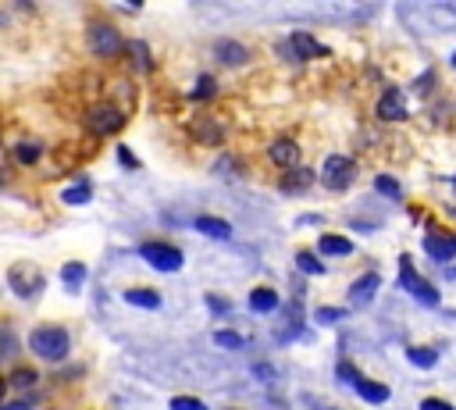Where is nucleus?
<instances>
[{"mask_svg":"<svg viewBox=\"0 0 456 410\" xmlns=\"http://www.w3.org/2000/svg\"><path fill=\"white\" fill-rule=\"evenodd\" d=\"M29 346H33V353H40L43 360H61V357L68 353V332L58 328V325H43V328H36V332L29 335Z\"/></svg>","mask_w":456,"mask_h":410,"instance_id":"obj_1","label":"nucleus"},{"mask_svg":"<svg viewBox=\"0 0 456 410\" xmlns=\"http://www.w3.org/2000/svg\"><path fill=\"white\" fill-rule=\"evenodd\" d=\"M121 111L114 107V104H97L89 114H86V129L93 132V136H111V132H118L121 129Z\"/></svg>","mask_w":456,"mask_h":410,"instance_id":"obj_2","label":"nucleus"},{"mask_svg":"<svg viewBox=\"0 0 456 410\" xmlns=\"http://www.w3.org/2000/svg\"><path fill=\"white\" fill-rule=\"evenodd\" d=\"M353 175H357V168H353V161L342 157V153L328 157L325 168H321V182H325L328 189H346V185L353 182Z\"/></svg>","mask_w":456,"mask_h":410,"instance_id":"obj_3","label":"nucleus"},{"mask_svg":"<svg viewBox=\"0 0 456 410\" xmlns=\"http://www.w3.org/2000/svg\"><path fill=\"white\" fill-rule=\"evenodd\" d=\"M399 282H403V289L406 293H413L420 303H438V293L413 271V264H410V257H399Z\"/></svg>","mask_w":456,"mask_h":410,"instance_id":"obj_4","label":"nucleus"},{"mask_svg":"<svg viewBox=\"0 0 456 410\" xmlns=\"http://www.w3.org/2000/svg\"><path fill=\"white\" fill-rule=\"evenodd\" d=\"M157 271H178L182 268V254L175 250V247H168V243H143V250H139Z\"/></svg>","mask_w":456,"mask_h":410,"instance_id":"obj_5","label":"nucleus"},{"mask_svg":"<svg viewBox=\"0 0 456 410\" xmlns=\"http://www.w3.org/2000/svg\"><path fill=\"white\" fill-rule=\"evenodd\" d=\"M89 47L100 54V58H114L121 50V36L114 26H93L89 29Z\"/></svg>","mask_w":456,"mask_h":410,"instance_id":"obj_6","label":"nucleus"},{"mask_svg":"<svg viewBox=\"0 0 456 410\" xmlns=\"http://www.w3.org/2000/svg\"><path fill=\"white\" fill-rule=\"evenodd\" d=\"M8 282L15 286V293H18V296H33V293L40 289V282H43V279H40V271H36V268H29V264H15V268L8 271Z\"/></svg>","mask_w":456,"mask_h":410,"instance_id":"obj_7","label":"nucleus"},{"mask_svg":"<svg viewBox=\"0 0 456 410\" xmlns=\"http://www.w3.org/2000/svg\"><path fill=\"white\" fill-rule=\"evenodd\" d=\"M424 250H428V257H435V261H452V257H456V239L438 236V232H428V236H424Z\"/></svg>","mask_w":456,"mask_h":410,"instance_id":"obj_8","label":"nucleus"},{"mask_svg":"<svg viewBox=\"0 0 456 410\" xmlns=\"http://www.w3.org/2000/svg\"><path fill=\"white\" fill-rule=\"evenodd\" d=\"M378 286H381V282H378V275H374V271H371V275H364V279H357V286L349 289V303H353V307H367V303L374 300Z\"/></svg>","mask_w":456,"mask_h":410,"instance_id":"obj_9","label":"nucleus"},{"mask_svg":"<svg viewBox=\"0 0 456 410\" xmlns=\"http://www.w3.org/2000/svg\"><path fill=\"white\" fill-rule=\"evenodd\" d=\"M271 161L278 168H296L300 164V146L293 139H278V143H271Z\"/></svg>","mask_w":456,"mask_h":410,"instance_id":"obj_10","label":"nucleus"},{"mask_svg":"<svg viewBox=\"0 0 456 410\" xmlns=\"http://www.w3.org/2000/svg\"><path fill=\"white\" fill-rule=\"evenodd\" d=\"M378 114H381L385 122H399V118L406 114V104H403L399 90H389V93L378 100Z\"/></svg>","mask_w":456,"mask_h":410,"instance_id":"obj_11","label":"nucleus"},{"mask_svg":"<svg viewBox=\"0 0 456 410\" xmlns=\"http://www.w3.org/2000/svg\"><path fill=\"white\" fill-rule=\"evenodd\" d=\"M196 229L203 236H214V239H228V236H232V225L221 222V218H210V215H200L196 218Z\"/></svg>","mask_w":456,"mask_h":410,"instance_id":"obj_12","label":"nucleus"},{"mask_svg":"<svg viewBox=\"0 0 456 410\" xmlns=\"http://www.w3.org/2000/svg\"><path fill=\"white\" fill-rule=\"evenodd\" d=\"M293 50H296V58H314V54H325V47L314 40V36H307V33H293Z\"/></svg>","mask_w":456,"mask_h":410,"instance_id":"obj_13","label":"nucleus"},{"mask_svg":"<svg viewBox=\"0 0 456 410\" xmlns=\"http://www.w3.org/2000/svg\"><path fill=\"white\" fill-rule=\"evenodd\" d=\"M314 182V171L310 168H296V171H289L286 178H282V189L286 193H300V189H307Z\"/></svg>","mask_w":456,"mask_h":410,"instance_id":"obj_14","label":"nucleus"},{"mask_svg":"<svg viewBox=\"0 0 456 410\" xmlns=\"http://www.w3.org/2000/svg\"><path fill=\"white\" fill-rule=\"evenodd\" d=\"M357 392H360L364 399H371V403H385V399H389V385L371 382V378H360V382H357Z\"/></svg>","mask_w":456,"mask_h":410,"instance_id":"obj_15","label":"nucleus"},{"mask_svg":"<svg viewBox=\"0 0 456 410\" xmlns=\"http://www.w3.org/2000/svg\"><path fill=\"white\" fill-rule=\"evenodd\" d=\"M125 300H129L132 307H146V311H157V307H161V296H157L153 289H129Z\"/></svg>","mask_w":456,"mask_h":410,"instance_id":"obj_16","label":"nucleus"},{"mask_svg":"<svg viewBox=\"0 0 456 410\" xmlns=\"http://www.w3.org/2000/svg\"><path fill=\"white\" fill-rule=\"evenodd\" d=\"M250 307L261 311V314H268V311L278 307V293H275V289H254V293H250Z\"/></svg>","mask_w":456,"mask_h":410,"instance_id":"obj_17","label":"nucleus"},{"mask_svg":"<svg viewBox=\"0 0 456 410\" xmlns=\"http://www.w3.org/2000/svg\"><path fill=\"white\" fill-rule=\"evenodd\" d=\"M321 254L346 257V254H353V243H349V239H342V236H321Z\"/></svg>","mask_w":456,"mask_h":410,"instance_id":"obj_18","label":"nucleus"},{"mask_svg":"<svg viewBox=\"0 0 456 410\" xmlns=\"http://www.w3.org/2000/svg\"><path fill=\"white\" fill-rule=\"evenodd\" d=\"M61 200H65V203H72V207H79V203H86V200H89V185H86V182L68 185V189L61 193Z\"/></svg>","mask_w":456,"mask_h":410,"instance_id":"obj_19","label":"nucleus"},{"mask_svg":"<svg viewBox=\"0 0 456 410\" xmlns=\"http://www.w3.org/2000/svg\"><path fill=\"white\" fill-rule=\"evenodd\" d=\"M296 264H300V271H307V275H321V271H325V264H321L310 250H300V254H296Z\"/></svg>","mask_w":456,"mask_h":410,"instance_id":"obj_20","label":"nucleus"},{"mask_svg":"<svg viewBox=\"0 0 456 410\" xmlns=\"http://www.w3.org/2000/svg\"><path fill=\"white\" fill-rule=\"evenodd\" d=\"M406 357H410V364H417V367H431V364L438 360V353H435V350H420V346H410V350H406Z\"/></svg>","mask_w":456,"mask_h":410,"instance_id":"obj_21","label":"nucleus"},{"mask_svg":"<svg viewBox=\"0 0 456 410\" xmlns=\"http://www.w3.org/2000/svg\"><path fill=\"white\" fill-rule=\"evenodd\" d=\"M217 54H221V61H232V65L246 61V50L239 43H217Z\"/></svg>","mask_w":456,"mask_h":410,"instance_id":"obj_22","label":"nucleus"},{"mask_svg":"<svg viewBox=\"0 0 456 410\" xmlns=\"http://www.w3.org/2000/svg\"><path fill=\"white\" fill-rule=\"evenodd\" d=\"M15 157H18L22 164H33V161L40 157V143H33V139H26V143H18V146H15Z\"/></svg>","mask_w":456,"mask_h":410,"instance_id":"obj_23","label":"nucleus"},{"mask_svg":"<svg viewBox=\"0 0 456 410\" xmlns=\"http://www.w3.org/2000/svg\"><path fill=\"white\" fill-rule=\"evenodd\" d=\"M214 342L224 346V350H239V346H243V335H239V332H217Z\"/></svg>","mask_w":456,"mask_h":410,"instance_id":"obj_24","label":"nucleus"},{"mask_svg":"<svg viewBox=\"0 0 456 410\" xmlns=\"http://www.w3.org/2000/svg\"><path fill=\"white\" fill-rule=\"evenodd\" d=\"M374 185H378V193H385V196L399 200V182H396V178H389V175H378V178H374Z\"/></svg>","mask_w":456,"mask_h":410,"instance_id":"obj_25","label":"nucleus"},{"mask_svg":"<svg viewBox=\"0 0 456 410\" xmlns=\"http://www.w3.org/2000/svg\"><path fill=\"white\" fill-rule=\"evenodd\" d=\"M61 279H65L68 286H79V282L86 279V264H65V271H61Z\"/></svg>","mask_w":456,"mask_h":410,"instance_id":"obj_26","label":"nucleus"},{"mask_svg":"<svg viewBox=\"0 0 456 410\" xmlns=\"http://www.w3.org/2000/svg\"><path fill=\"white\" fill-rule=\"evenodd\" d=\"M129 54H132V61H136L139 68H150V54H146V47H143L139 40H132V43H129Z\"/></svg>","mask_w":456,"mask_h":410,"instance_id":"obj_27","label":"nucleus"},{"mask_svg":"<svg viewBox=\"0 0 456 410\" xmlns=\"http://www.w3.org/2000/svg\"><path fill=\"white\" fill-rule=\"evenodd\" d=\"M33 382H36V371H29V367H18V371L11 374V385H15V389H29Z\"/></svg>","mask_w":456,"mask_h":410,"instance_id":"obj_28","label":"nucleus"},{"mask_svg":"<svg viewBox=\"0 0 456 410\" xmlns=\"http://www.w3.org/2000/svg\"><path fill=\"white\" fill-rule=\"evenodd\" d=\"M171 410H207V406H203L196 396H175V399H171Z\"/></svg>","mask_w":456,"mask_h":410,"instance_id":"obj_29","label":"nucleus"},{"mask_svg":"<svg viewBox=\"0 0 456 410\" xmlns=\"http://www.w3.org/2000/svg\"><path fill=\"white\" fill-rule=\"evenodd\" d=\"M210 93H214V79H200V82H196V90H192V97H196V100H207Z\"/></svg>","mask_w":456,"mask_h":410,"instance_id":"obj_30","label":"nucleus"},{"mask_svg":"<svg viewBox=\"0 0 456 410\" xmlns=\"http://www.w3.org/2000/svg\"><path fill=\"white\" fill-rule=\"evenodd\" d=\"M342 318V311H335V307H321L317 311V321H325V325H335Z\"/></svg>","mask_w":456,"mask_h":410,"instance_id":"obj_31","label":"nucleus"},{"mask_svg":"<svg viewBox=\"0 0 456 410\" xmlns=\"http://www.w3.org/2000/svg\"><path fill=\"white\" fill-rule=\"evenodd\" d=\"M339 378H342V382H349V385H357V382H360V374H357V367H353V364H339Z\"/></svg>","mask_w":456,"mask_h":410,"instance_id":"obj_32","label":"nucleus"},{"mask_svg":"<svg viewBox=\"0 0 456 410\" xmlns=\"http://www.w3.org/2000/svg\"><path fill=\"white\" fill-rule=\"evenodd\" d=\"M420 410H452V403H445V399H424Z\"/></svg>","mask_w":456,"mask_h":410,"instance_id":"obj_33","label":"nucleus"},{"mask_svg":"<svg viewBox=\"0 0 456 410\" xmlns=\"http://www.w3.org/2000/svg\"><path fill=\"white\" fill-rule=\"evenodd\" d=\"M118 157H121V164H125V168H136V157H132L125 146H118Z\"/></svg>","mask_w":456,"mask_h":410,"instance_id":"obj_34","label":"nucleus"},{"mask_svg":"<svg viewBox=\"0 0 456 410\" xmlns=\"http://www.w3.org/2000/svg\"><path fill=\"white\" fill-rule=\"evenodd\" d=\"M207 303H210V311H217V314H224V311H228V303H224V300H217V296H210Z\"/></svg>","mask_w":456,"mask_h":410,"instance_id":"obj_35","label":"nucleus"},{"mask_svg":"<svg viewBox=\"0 0 456 410\" xmlns=\"http://www.w3.org/2000/svg\"><path fill=\"white\" fill-rule=\"evenodd\" d=\"M8 410H29V403H15V406H8Z\"/></svg>","mask_w":456,"mask_h":410,"instance_id":"obj_36","label":"nucleus"},{"mask_svg":"<svg viewBox=\"0 0 456 410\" xmlns=\"http://www.w3.org/2000/svg\"><path fill=\"white\" fill-rule=\"evenodd\" d=\"M452 65H456V58H452Z\"/></svg>","mask_w":456,"mask_h":410,"instance_id":"obj_37","label":"nucleus"}]
</instances>
